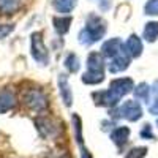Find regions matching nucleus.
<instances>
[{
  "label": "nucleus",
  "mask_w": 158,
  "mask_h": 158,
  "mask_svg": "<svg viewBox=\"0 0 158 158\" xmlns=\"http://www.w3.org/2000/svg\"><path fill=\"white\" fill-rule=\"evenodd\" d=\"M125 51H127V54L130 57H139L141 56V52H142V41H141V38L138 35H131L128 40H127V43H125Z\"/></svg>",
  "instance_id": "obj_12"
},
{
  "label": "nucleus",
  "mask_w": 158,
  "mask_h": 158,
  "mask_svg": "<svg viewBox=\"0 0 158 158\" xmlns=\"http://www.w3.org/2000/svg\"><path fill=\"white\" fill-rule=\"evenodd\" d=\"M123 51H125V46H123V43H122L118 38H111V40H108V41L103 44V48H101L103 56H106V57H109V59L117 57V56L120 54V52H123Z\"/></svg>",
  "instance_id": "obj_8"
},
{
  "label": "nucleus",
  "mask_w": 158,
  "mask_h": 158,
  "mask_svg": "<svg viewBox=\"0 0 158 158\" xmlns=\"http://www.w3.org/2000/svg\"><path fill=\"white\" fill-rule=\"evenodd\" d=\"M147 153V149L146 147H136V149H131L125 158H144Z\"/></svg>",
  "instance_id": "obj_22"
},
{
  "label": "nucleus",
  "mask_w": 158,
  "mask_h": 158,
  "mask_svg": "<svg viewBox=\"0 0 158 158\" xmlns=\"http://www.w3.org/2000/svg\"><path fill=\"white\" fill-rule=\"evenodd\" d=\"M133 89V81L130 77H120V79H114V81L109 84V90L120 100L123 95H127L128 92H131Z\"/></svg>",
  "instance_id": "obj_6"
},
{
  "label": "nucleus",
  "mask_w": 158,
  "mask_h": 158,
  "mask_svg": "<svg viewBox=\"0 0 158 158\" xmlns=\"http://www.w3.org/2000/svg\"><path fill=\"white\" fill-rule=\"evenodd\" d=\"M112 115L117 118H127L130 122H136L142 117V108L138 101L130 100V101H125L122 106H118L112 112Z\"/></svg>",
  "instance_id": "obj_4"
},
{
  "label": "nucleus",
  "mask_w": 158,
  "mask_h": 158,
  "mask_svg": "<svg viewBox=\"0 0 158 158\" xmlns=\"http://www.w3.org/2000/svg\"><path fill=\"white\" fill-rule=\"evenodd\" d=\"M22 101L33 112H44L48 109V97L40 89H29L24 92Z\"/></svg>",
  "instance_id": "obj_3"
},
{
  "label": "nucleus",
  "mask_w": 158,
  "mask_h": 158,
  "mask_svg": "<svg viewBox=\"0 0 158 158\" xmlns=\"http://www.w3.org/2000/svg\"><path fill=\"white\" fill-rule=\"evenodd\" d=\"M54 8L60 13V15H67L76 6V0H54L52 2Z\"/></svg>",
  "instance_id": "obj_15"
},
{
  "label": "nucleus",
  "mask_w": 158,
  "mask_h": 158,
  "mask_svg": "<svg viewBox=\"0 0 158 158\" xmlns=\"http://www.w3.org/2000/svg\"><path fill=\"white\" fill-rule=\"evenodd\" d=\"M149 111H150V114L158 115V81L153 85V101H152V104L149 106Z\"/></svg>",
  "instance_id": "obj_20"
},
{
  "label": "nucleus",
  "mask_w": 158,
  "mask_h": 158,
  "mask_svg": "<svg viewBox=\"0 0 158 158\" xmlns=\"http://www.w3.org/2000/svg\"><path fill=\"white\" fill-rule=\"evenodd\" d=\"M150 92H152V89L149 87V84L141 82V84L135 89V97H136V100H141V101H149Z\"/></svg>",
  "instance_id": "obj_18"
},
{
  "label": "nucleus",
  "mask_w": 158,
  "mask_h": 158,
  "mask_svg": "<svg viewBox=\"0 0 158 158\" xmlns=\"http://www.w3.org/2000/svg\"><path fill=\"white\" fill-rule=\"evenodd\" d=\"M16 106V97L11 90H0V114H5Z\"/></svg>",
  "instance_id": "obj_11"
},
{
  "label": "nucleus",
  "mask_w": 158,
  "mask_h": 158,
  "mask_svg": "<svg viewBox=\"0 0 158 158\" xmlns=\"http://www.w3.org/2000/svg\"><path fill=\"white\" fill-rule=\"evenodd\" d=\"M156 125H158V120H156Z\"/></svg>",
  "instance_id": "obj_26"
},
{
  "label": "nucleus",
  "mask_w": 158,
  "mask_h": 158,
  "mask_svg": "<svg viewBox=\"0 0 158 158\" xmlns=\"http://www.w3.org/2000/svg\"><path fill=\"white\" fill-rule=\"evenodd\" d=\"M35 123H36V128H38V133L43 138H52L59 133L57 125L48 117H38L35 120Z\"/></svg>",
  "instance_id": "obj_7"
},
{
  "label": "nucleus",
  "mask_w": 158,
  "mask_h": 158,
  "mask_svg": "<svg viewBox=\"0 0 158 158\" xmlns=\"http://www.w3.org/2000/svg\"><path fill=\"white\" fill-rule=\"evenodd\" d=\"M71 18L70 16H67V18H54V27H56V30H57V33H60V35H65L68 30H70V24H71Z\"/></svg>",
  "instance_id": "obj_16"
},
{
  "label": "nucleus",
  "mask_w": 158,
  "mask_h": 158,
  "mask_svg": "<svg viewBox=\"0 0 158 158\" xmlns=\"http://www.w3.org/2000/svg\"><path fill=\"white\" fill-rule=\"evenodd\" d=\"M128 138H130V128H127V127H118L111 133L112 142L115 144V146H118V147H122L123 144L128 141Z\"/></svg>",
  "instance_id": "obj_13"
},
{
  "label": "nucleus",
  "mask_w": 158,
  "mask_h": 158,
  "mask_svg": "<svg viewBox=\"0 0 158 158\" xmlns=\"http://www.w3.org/2000/svg\"><path fill=\"white\" fill-rule=\"evenodd\" d=\"M65 67L70 73H76L79 70V59L76 54H68L67 59H65Z\"/></svg>",
  "instance_id": "obj_19"
},
{
  "label": "nucleus",
  "mask_w": 158,
  "mask_h": 158,
  "mask_svg": "<svg viewBox=\"0 0 158 158\" xmlns=\"http://www.w3.org/2000/svg\"><path fill=\"white\" fill-rule=\"evenodd\" d=\"M144 11H146V15L156 16L158 15V0H149L146 6H144Z\"/></svg>",
  "instance_id": "obj_21"
},
{
  "label": "nucleus",
  "mask_w": 158,
  "mask_h": 158,
  "mask_svg": "<svg viewBox=\"0 0 158 158\" xmlns=\"http://www.w3.org/2000/svg\"><path fill=\"white\" fill-rule=\"evenodd\" d=\"M141 136L142 138H146V139H152L153 138V133H152V127L147 123V125H144V128L141 130Z\"/></svg>",
  "instance_id": "obj_24"
},
{
  "label": "nucleus",
  "mask_w": 158,
  "mask_h": 158,
  "mask_svg": "<svg viewBox=\"0 0 158 158\" xmlns=\"http://www.w3.org/2000/svg\"><path fill=\"white\" fill-rule=\"evenodd\" d=\"M104 79V62L98 52H92L87 57V73L82 76L84 84H100Z\"/></svg>",
  "instance_id": "obj_2"
},
{
  "label": "nucleus",
  "mask_w": 158,
  "mask_h": 158,
  "mask_svg": "<svg viewBox=\"0 0 158 158\" xmlns=\"http://www.w3.org/2000/svg\"><path fill=\"white\" fill-rule=\"evenodd\" d=\"M13 30H15V25L13 24H0V40L10 35Z\"/></svg>",
  "instance_id": "obj_23"
},
{
  "label": "nucleus",
  "mask_w": 158,
  "mask_h": 158,
  "mask_svg": "<svg viewBox=\"0 0 158 158\" xmlns=\"http://www.w3.org/2000/svg\"><path fill=\"white\" fill-rule=\"evenodd\" d=\"M144 38H146L147 41H150V43L158 38V22L146 24V27H144Z\"/></svg>",
  "instance_id": "obj_17"
},
{
  "label": "nucleus",
  "mask_w": 158,
  "mask_h": 158,
  "mask_svg": "<svg viewBox=\"0 0 158 158\" xmlns=\"http://www.w3.org/2000/svg\"><path fill=\"white\" fill-rule=\"evenodd\" d=\"M32 57L40 65H48V62H49V52L43 43V38H41L40 32H35L32 35Z\"/></svg>",
  "instance_id": "obj_5"
},
{
  "label": "nucleus",
  "mask_w": 158,
  "mask_h": 158,
  "mask_svg": "<svg viewBox=\"0 0 158 158\" xmlns=\"http://www.w3.org/2000/svg\"><path fill=\"white\" fill-rule=\"evenodd\" d=\"M21 8V0H0V13L2 15H13Z\"/></svg>",
  "instance_id": "obj_14"
},
{
  "label": "nucleus",
  "mask_w": 158,
  "mask_h": 158,
  "mask_svg": "<svg viewBox=\"0 0 158 158\" xmlns=\"http://www.w3.org/2000/svg\"><path fill=\"white\" fill-rule=\"evenodd\" d=\"M130 65V56L127 54V51L120 52L117 57L111 59V63H109V71L111 73H120L123 70L128 68Z\"/></svg>",
  "instance_id": "obj_10"
},
{
  "label": "nucleus",
  "mask_w": 158,
  "mask_h": 158,
  "mask_svg": "<svg viewBox=\"0 0 158 158\" xmlns=\"http://www.w3.org/2000/svg\"><path fill=\"white\" fill-rule=\"evenodd\" d=\"M59 92H60V98L65 103V106H71L73 103V92L70 89L68 82V76L67 74H59Z\"/></svg>",
  "instance_id": "obj_9"
},
{
  "label": "nucleus",
  "mask_w": 158,
  "mask_h": 158,
  "mask_svg": "<svg viewBox=\"0 0 158 158\" xmlns=\"http://www.w3.org/2000/svg\"><path fill=\"white\" fill-rule=\"evenodd\" d=\"M104 33H106V22L101 18L92 15V16H89V19L85 22V27L79 33V41L82 44L97 43L104 36Z\"/></svg>",
  "instance_id": "obj_1"
},
{
  "label": "nucleus",
  "mask_w": 158,
  "mask_h": 158,
  "mask_svg": "<svg viewBox=\"0 0 158 158\" xmlns=\"http://www.w3.org/2000/svg\"><path fill=\"white\" fill-rule=\"evenodd\" d=\"M98 2V6L101 11H108L111 8V3H112V0H97Z\"/></svg>",
  "instance_id": "obj_25"
}]
</instances>
